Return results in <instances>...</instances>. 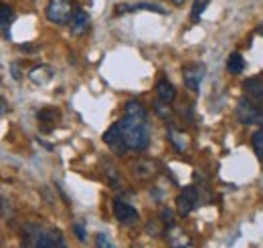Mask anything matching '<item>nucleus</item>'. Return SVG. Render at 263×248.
Listing matches in <instances>:
<instances>
[{
  "mask_svg": "<svg viewBox=\"0 0 263 248\" xmlns=\"http://www.w3.org/2000/svg\"><path fill=\"white\" fill-rule=\"evenodd\" d=\"M118 123H120V129H122V135H124V141H126L128 150L144 152L150 146V129H148L146 119H136V117L126 115Z\"/></svg>",
  "mask_w": 263,
  "mask_h": 248,
  "instance_id": "1",
  "label": "nucleus"
},
{
  "mask_svg": "<svg viewBox=\"0 0 263 248\" xmlns=\"http://www.w3.org/2000/svg\"><path fill=\"white\" fill-rule=\"evenodd\" d=\"M25 244L41 248H55L65 246V240H63L61 230L45 228V226H39V224H27L25 226Z\"/></svg>",
  "mask_w": 263,
  "mask_h": 248,
  "instance_id": "2",
  "label": "nucleus"
},
{
  "mask_svg": "<svg viewBox=\"0 0 263 248\" xmlns=\"http://www.w3.org/2000/svg\"><path fill=\"white\" fill-rule=\"evenodd\" d=\"M235 113H237V119H239L243 125L263 123V109L257 105V103H253L247 95L241 97V99L237 101V109H235Z\"/></svg>",
  "mask_w": 263,
  "mask_h": 248,
  "instance_id": "3",
  "label": "nucleus"
},
{
  "mask_svg": "<svg viewBox=\"0 0 263 248\" xmlns=\"http://www.w3.org/2000/svg\"><path fill=\"white\" fill-rule=\"evenodd\" d=\"M73 8H71V0H49L45 16L49 23L53 25H65L71 20Z\"/></svg>",
  "mask_w": 263,
  "mask_h": 248,
  "instance_id": "4",
  "label": "nucleus"
},
{
  "mask_svg": "<svg viewBox=\"0 0 263 248\" xmlns=\"http://www.w3.org/2000/svg\"><path fill=\"white\" fill-rule=\"evenodd\" d=\"M198 192L195 186H189L184 188L182 192H180V196L176 198V204H178V214L180 216H189L195 208L198 206Z\"/></svg>",
  "mask_w": 263,
  "mask_h": 248,
  "instance_id": "5",
  "label": "nucleus"
},
{
  "mask_svg": "<svg viewBox=\"0 0 263 248\" xmlns=\"http://www.w3.org/2000/svg\"><path fill=\"white\" fill-rule=\"evenodd\" d=\"M204 73H206V69H204V65H189V67H184L182 69V77H184V85L193 91V93H198L200 91V83H202V79H204Z\"/></svg>",
  "mask_w": 263,
  "mask_h": 248,
  "instance_id": "6",
  "label": "nucleus"
},
{
  "mask_svg": "<svg viewBox=\"0 0 263 248\" xmlns=\"http://www.w3.org/2000/svg\"><path fill=\"white\" fill-rule=\"evenodd\" d=\"M103 141L114 150V154L124 155L128 152V146H126V141H124V135H122V129H120V123H118V121L103 133Z\"/></svg>",
  "mask_w": 263,
  "mask_h": 248,
  "instance_id": "7",
  "label": "nucleus"
},
{
  "mask_svg": "<svg viewBox=\"0 0 263 248\" xmlns=\"http://www.w3.org/2000/svg\"><path fill=\"white\" fill-rule=\"evenodd\" d=\"M69 25H71L69 29H71V34H73V36H81V34H85V32L89 31V27H91V16H89L87 10L75 8L73 14H71Z\"/></svg>",
  "mask_w": 263,
  "mask_h": 248,
  "instance_id": "8",
  "label": "nucleus"
},
{
  "mask_svg": "<svg viewBox=\"0 0 263 248\" xmlns=\"http://www.w3.org/2000/svg\"><path fill=\"white\" fill-rule=\"evenodd\" d=\"M114 216L118 218V222H122V224H126V226H134L136 222H138V210L130 206L128 202H124V200H116L114 202Z\"/></svg>",
  "mask_w": 263,
  "mask_h": 248,
  "instance_id": "9",
  "label": "nucleus"
},
{
  "mask_svg": "<svg viewBox=\"0 0 263 248\" xmlns=\"http://www.w3.org/2000/svg\"><path fill=\"white\" fill-rule=\"evenodd\" d=\"M136 10H150V12H158V14H168V10H166L164 6L152 4V2H136V4H118L116 6V14L136 12Z\"/></svg>",
  "mask_w": 263,
  "mask_h": 248,
  "instance_id": "10",
  "label": "nucleus"
},
{
  "mask_svg": "<svg viewBox=\"0 0 263 248\" xmlns=\"http://www.w3.org/2000/svg\"><path fill=\"white\" fill-rule=\"evenodd\" d=\"M243 89H245V95L263 109V77L247 79L245 85H243Z\"/></svg>",
  "mask_w": 263,
  "mask_h": 248,
  "instance_id": "11",
  "label": "nucleus"
},
{
  "mask_svg": "<svg viewBox=\"0 0 263 248\" xmlns=\"http://www.w3.org/2000/svg\"><path fill=\"white\" fill-rule=\"evenodd\" d=\"M53 75H55V71H53L51 67H47V65H39V67L31 69L29 79L33 81L34 85L43 87V85H47V83H51V81H53Z\"/></svg>",
  "mask_w": 263,
  "mask_h": 248,
  "instance_id": "12",
  "label": "nucleus"
},
{
  "mask_svg": "<svg viewBox=\"0 0 263 248\" xmlns=\"http://www.w3.org/2000/svg\"><path fill=\"white\" fill-rule=\"evenodd\" d=\"M156 97H158L160 101H164V103H172L174 97H176L174 85H172L168 79H160V81L156 83Z\"/></svg>",
  "mask_w": 263,
  "mask_h": 248,
  "instance_id": "13",
  "label": "nucleus"
},
{
  "mask_svg": "<svg viewBox=\"0 0 263 248\" xmlns=\"http://www.w3.org/2000/svg\"><path fill=\"white\" fill-rule=\"evenodd\" d=\"M57 119H59V111L53 109V107H45L43 111H39V121H41L43 131H51Z\"/></svg>",
  "mask_w": 263,
  "mask_h": 248,
  "instance_id": "14",
  "label": "nucleus"
},
{
  "mask_svg": "<svg viewBox=\"0 0 263 248\" xmlns=\"http://www.w3.org/2000/svg\"><path fill=\"white\" fill-rule=\"evenodd\" d=\"M168 242H170L172 246H191V244H193V240H191L178 226H174V224H170V230H168Z\"/></svg>",
  "mask_w": 263,
  "mask_h": 248,
  "instance_id": "15",
  "label": "nucleus"
},
{
  "mask_svg": "<svg viewBox=\"0 0 263 248\" xmlns=\"http://www.w3.org/2000/svg\"><path fill=\"white\" fill-rule=\"evenodd\" d=\"M168 141H170L178 152H186V150H189V137H186L184 133L172 129V127L168 129Z\"/></svg>",
  "mask_w": 263,
  "mask_h": 248,
  "instance_id": "16",
  "label": "nucleus"
},
{
  "mask_svg": "<svg viewBox=\"0 0 263 248\" xmlns=\"http://www.w3.org/2000/svg\"><path fill=\"white\" fill-rule=\"evenodd\" d=\"M126 115L128 117H136V119H148V113H146L144 105L138 103V101H128L126 103Z\"/></svg>",
  "mask_w": 263,
  "mask_h": 248,
  "instance_id": "17",
  "label": "nucleus"
},
{
  "mask_svg": "<svg viewBox=\"0 0 263 248\" xmlns=\"http://www.w3.org/2000/svg\"><path fill=\"white\" fill-rule=\"evenodd\" d=\"M134 174L140 178V180H148L154 176V166L150 161H140L134 166Z\"/></svg>",
  "mask_w": 263,
  "mask_h": 248,
  "instance_id": "18",
  "label": "nucleus"
},
{
  "mask_svg": "<svg viewBox=\"0 0 263 248\" xmlns=\"http://www.w3.org/2000/svg\"><path fill=\"white\" fill-rule=\"evenodd\" d=\"M227 69H229V73H233V75H239L245 69V59L239 53H233L229 57V61H227Z\"/></svg>",
  "mask_w": 263,
  "mask_h": 248,
  "instance_id": "19",
  "label": "nucleus"
},
{
  "mask_svg": "<svg viewBox=\"0 0 263 248\" xmlns=\"http://www.w3.org/2000/svg\"><path fill=\"white\" fill-rule=\"evenodd\" d=\"M251 143H253V150H255L257 157H259V159H263V123H259V129L253 133Z\"/></svg>",
  "mask_w": 263,
  "mask_h": 248,
  "instance_id": "20",
  "label": "nucleus"
},
{
  "mask_svg": "<svg viewBox=\"0 0 263 248\" xmlns=\"http://www.w3.org/2000/svg\"><path fill=\"white\" fill-rule=\"evenodd\" d=\"M10 20H12V8L8 4H0V31H4Z\"/></svg>",
  "mask_w": 263,
  "mask_h": 248,
  "instance_id": "21",
  "label": "nucleus"
},
{
  "mask_svg": "<svg viewBox=\"0 0 263 248\" xmlns=\"http://www.w3.org/2000/svg\"><path fill=\"white\" fill-rule=\"evenodd\" d=\"M209 2H211V0H195V2H193V10H191V18H193V20H198V18H200V14H202L204 8L209 6Z\"/></svg>",
  "mask_w": 263,
  "mask_h": 248,
  "instance_id": "22",
  "label": "nucleus"
},
{
  "mask_svg": "<svg viewBox=\"0 0 263 248\" xmlns=\"http://www.w3.org/2000/svg\"><path fill=\"white\" fill-rule=\"evenodd\" d=\"M154 111H156V115H160L162 119H168L170 115H172V109L168 107V103H164V101H154Z\"/></svg>",
  "mask_w": 263,
  "mask_h": 248,
  "instance_id": "23",
  "label": "nucleus"
},
{
  "mask_svg": "<svg viewBox=\"0 0 263 248\" xmlns=\"http://www.w3.org/2000/svg\"><path fill=\"white\" fill-rule=\"evenodd\" d=\"M73 232L77 234V238H79L81 242H85V238H87V232H85V226H83V222H75V224H73Z\"/></svg>",
  "mask_w": 263,
  "mask_h": 248,
  "instance_id": "24",
  "label": "nucleus"
},
{
  "mask_svg": "<svg viewBox=\"0 0 263 248\" xmlns=\"http://www.w3.org/2000/svg\"><path fill=\"white\" fill-rule=\"evenodd\" d=\"M8 111H10V105H8V101L0 97V117H4Z\"/></svg>",
  "mask_w": 263,
  "mask_h": 248,
  "instance_id": "25",
  "label": "nucleus"
},
{
  "mask_svg": "<svg viewBox=\"0 0 263 248\" xmlns=\"http://www.w3.org/2000/svg\"><path fill=\"white\" fill-rule=\"evenodd\" d=\"M10 73H12V77H14L16 81L23 77V73H21V67H18L16 63H12V65H10Z\"/></svg>",
  "mask_w": 263,
  "mask_h": 248,
  "instance_id": "26",
  "label": "nucleus"
},
{
  "mask_svg": "<svg viewBox=\"0 0 263 248\" xmlns=\"http://www.w3.org/2000/svg\"><path fill=\"white\" fill-rule=\"evenodd\" d=\"M98 246H111V242L105 234H98Z\"/></svg>",
  "mask_w": 263,
  "mask_h": 248,
  "instance_id": "27",
  "label": "nucleus"
},
{
  "mask_svg": "<svg viewBox=\"0 0 263 248\" xmlns=\"http://www.w3.org/2000/svg\"><path fill=\"white\" fill-rule=\"evenodd\" d=\"M172 212H170V210H168V208H164V210H162V220H164L166 224H172V222H174V220H172Z\"/></svg>",
  "mask_w": 263,
  "mask_h": 248,
  "instance_id": "28",
  "label": "nucleus"
},
{
  "mask_svg": "<svg viewBox=\"0 0 263 248\" xmlns=\"http://www.w3.org/2000/svg\"><path fill=\"white\" fill-rule=\"evenodd\" d=\"M172 4H176V6H180V4H184V0H172Z\"/></svg>",
  "mask_w": 263,
  "mask_h": 248,
  "instance_id": "29",
  "label": "nucleus"
},
{
  "mask_svg": "<svg viewBox=\"0 0 263 248\" xmlns=\"http://www.w3.org/2000/svg\"><path fill=\"white\" fill-rule=\"evenodd\" d=\"M257 31H259V32L263 34V25H259V29H257Z\"/></svg>",
  "mask_w": 263,
  "mask_h": 248,
  "instance_id": "30",
  "label": "nucleus"
}]
</instances>
